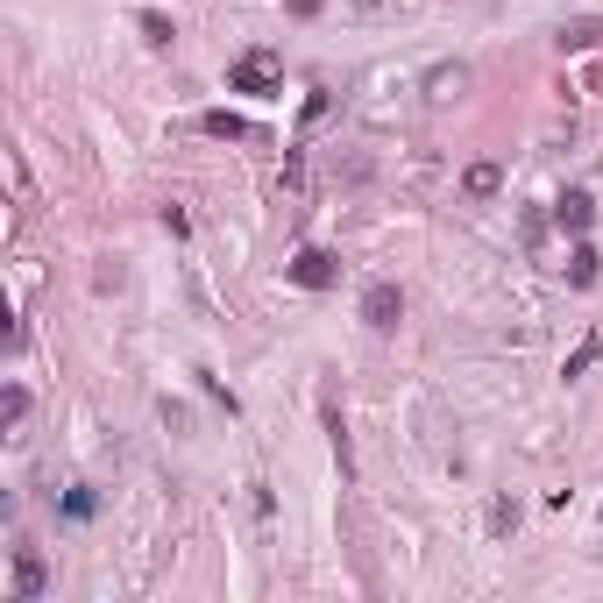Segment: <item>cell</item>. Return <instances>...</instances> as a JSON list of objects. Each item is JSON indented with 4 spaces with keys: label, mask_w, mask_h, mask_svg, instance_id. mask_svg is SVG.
I'll use <instances>...</instances> for the list:
<instances>
[{
    "label": "cell",
    "mask_w": 603,
    "mask_h": 603,
    "mask_svg": "<svg viewBox=\"0 0 603 603\" xmlns=\"http://www.w3.org/2000/svg\"><path fill=\"white\" fill-rule=\"evenodd\" d=\"M199 135H228V142H242V135H249V121H242V114H228V107H213V114H199Z\"/></svg>",
    "instance_id": "4fadbf2b"
},
{
    "label": "cell",
    "mask_w": 603,
    "mask_h": 603,
    "mask_svg": "<svg viewBox=\"0 0 603 603\" xmlns=\"http://www.w3.org/2000/svg\"><path fill=\"white\" fill-rule=\"evenodd\" d=\"M277 199H306V149H284V171H277Z\"/></svg>",
    "instance_id": "30bf717a"
},
{
    "label": "cell",
    "mask_w": 603,
    "mask_h": 603,
    "mask_svg": "<svg viewBox=\"0 0 603 603\" xmlns=\"http://www.w3.org/2000/svg\"><path fill=\"white\" fill-rule=\"evenodd\" d=\"M554 220H561L568 235H589V220H596V199H589L582 185H568V192L554 199Z\"/></svg>",
    "instance_id": "52a82bcc"
},
{
    "label": "cell",
    "mask_w": 603,
    "mask_h": 603,
    "mask_svg": "<svg viewBox=\"0 0 603 603\" xmlns=\"http://www.w3.org/2000/svg\"><path fill=\"white\" fill-rule=\"evenodd\" d=\"M469 86H476V71H469L462 57H440V64H426L419 100H426V107H455V100H469Z\"/></svg>",
    "instance_id": "7a4b0ae2"
},
{
    "label": "cell",
    "mask_w": 603,
    "mask_h": 603,
    "mask_svg": "<svg viewBox=\"0 0 603 603\" xmlns=\"http://www.w3.org/2000/svg\"><path fill=\"white\" fill-rule=\"evenodd\" d=\"M284 86V57L277 50H242L228 64V93H277Z\"/></svg>",
    "instance_id": "6da1fadb"
},
{
    "label": "cell",
    "mask_w": 603,
    "mask_h": 603,
    "mask_svg": "<svg viewBox=\"0 0 603 603\" xmlns=\"http://www.w3.org/2000/svg\"><path fill=\"white\" fill-rule=\"evenodd\" d=\"M320 419H327V440H334V462H341V476H355V447H348V419H341V405H334V384L320 391Z\"/></svg>",
    "instance_id": "8992f818"
},
{
    "label": "cell",
    "mask_w": 603,
    "mask_h": 603,
    "mask_svg": "<svg viewBox=\"0 0 603 603\" xmlns=\"http://www.w3.org/2000/svg\"><path fill=\"white\" fill-rule=\"evenodd\" d=\"M483 525H490V540H511V533H518V497H490Z\"/></svg>",
    "instance_id": "8fae6325"
},
{
    "label": "cell",
    "mask_w": 603,
    "mask_h": 603,
    "mask_svg": "<svg viewBox=\"0 0 603 603\" xmlns=\"http://www.w3.org/2000/svg\"><path fill=\"white\" fill-rule=\"evenodd\" d=\"M596 277H603V256H596V249L575 235V249H568V284H575V291H589Z\"/></svg>",
    "instance_id": "ba28073f"
},
{
    "label": "cell",
    "mask_w": 603,
    "mask_h": 603,
    "mask_svg": "<svg viewBox=\"0 0 603 603\" xmlns=\"http://www.w3.org/2000/svg\"><path fill=\"white\" fill-rule=\"evenodd\" d=\"M64 518H93V490H71L64 497Z\"/></svg>",
    "instance_id": "d6986e66"
},
{
    "label": "cell",
    "mask_w": 603,
    "mask_h": 603,
    "mask_svg": "<svg viewBox=\"0 0 603 603\" xmlns=\"http://www.w3.org/2000/svg\"><path fill=\"white\" fill-rule=\"evenodd\" d=\"M398 320H405V291H398L391 277H376V284L362 291V327H369V334H398Z\"/></svg>",
    "instance_id": "3957f363"
},
{
    "label": "cell",
    "mask_w": 603,
    "mask_h": 603,
    "mask_svg": "<svg viewBox=\"0 0 603 603\" xmlns=\"http://www.w3.org/2000/svg\"><path fill=\"white\" fill-rule=\"evenodd\" d=\"M50 589V561L36 554V547H15V568H8V596L15 603H36Z\"/></svg>",
    "instance_id": "5b68a950"
},
{
    "label": "cell",
    "mask_w": 603,
    "mask_h": 603,
    "mask_svg": "<svg viewBox=\"0 0 603 603\" xmlns=\"http://www.w3.org/2000/svg\"><path fill=\"white\" fill-rule=\"evenodd\" d=\"M121 284H128V270H121V263H100V270H93V291H100V298H107V291H121Z\"/></svg>",
    "instance_id": "2e32d148"
},
{
    "label": "cell",
    "mask_w": 603,
    "mask_h": 603,
    "mask_svg": "<svg viewBox=\"0 0 603 603\" xmlns=\"http://www.w3.org/2000/svg\"><path fill=\"white\" fill-rule=\"evenodd\" d=\"M596 355H603V341H596V334H589V341H582V348H575V355H568V376H582V369H589V362H596Z\"/></svg>",
    "instance_id": "ac0fdd59"
},
{
    "label": "cell",
    "mask_w": 603,
    "mask_h": 603,
    "mask_svg": "<svg viewBox=\"0 0 603 603\" xmlns=\"http://www.w3.org/2000/svg\"><path fill=\"white\" fill-rule=\"evenodd\" d=\"M497 192H504V171L497 164H469L462 171V199H497Z\"/></svg>",
    "instance_id": "9c48e42d"
},
{
    "label": "cell",
    "mask_w": 603,
    "mask_h": 603,
    "mask_svg": "<svg viewBox=\"0 0 603 603\" xmlns=\"http://www.w3.org/2000/svg\"><path fill=\"white\" fill-rule=\"evenodd\" d=\"M135 29H142V43H157V50L178 36V29H171V15H157V8H142V15H135Z\"/></svg>",
    "instance_id": "9a60e30c"
},
{
    "label": "cell",
    "mask_w": 603,
    "mask_h": 603,
    "mask_svg": "<svg viewBox=\"0 0 603 603\" xmlns=\"http://www.w3.org/2000/svg\"><path fill=\"white\" fill-rule=\"evenodd\" d=\"M405 8H412V0H348V15H355V22H398Z\"/></svg>",
    "instance_id": "7c38bea8"
},
{
    "label": "cell",
    "mask_w": 603,
    "mask_h": 603,
    "mask_svg": "<svg viewBox=\"0 0 603 603\" xmlns=\"http://www.w3.org/2000/svg\"><path fill=\"white\" fill-rule=\"evenodd\" d=\"M284 277H291L298 291H327V284H341V256H334V249H298V256L284 263Z\"/></svg>",
    "instance_id": "277c9868"
},
{
    "label": "cell",
    "mask_w": 603,
    "mask_h": 603,
    "mask_svg": "<svg viewBox=\"0 0 603 603\" xmlns=\"http://www.w3.org/2000/svg\"><path fill=\"white\" fill-rule=\"evenodd\" d=\"M22 419H29V391L8 384V433H22Z\"/></svg>",
    "instance_id": "e0dca14e"
},
{
    "label": "cell",
    "mask_w": 603,
    "mask_h": 603,
    "mask_svg": "<svg viewBox=\"0 0 603 603\" xmlns=\"http://www.w3.org/2000/svg\"><path fill=\"white\" fill-rule=\"evenodd\" d=\"M596 36H603V22H589V15H582V22H561V36H554V43H561V50H589Z\"/></svg>",
    "instance_id": "5bb4252c"
}]
</instances>
